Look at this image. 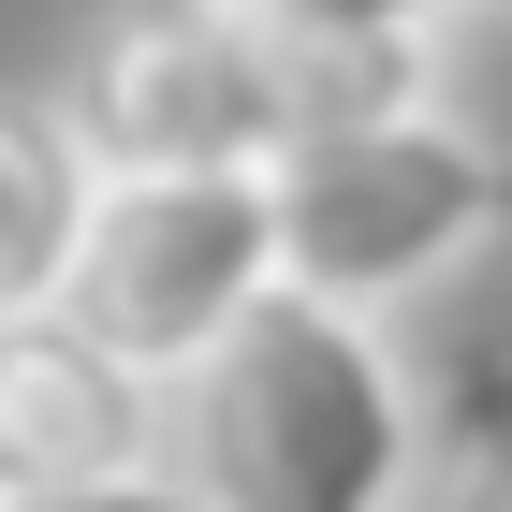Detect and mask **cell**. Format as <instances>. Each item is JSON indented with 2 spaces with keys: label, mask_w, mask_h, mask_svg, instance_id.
I'll use <instances>...</instances> for the list:
<instances>
[{
  "label": "cell",
  "mask_w": 512,
  "mask_h": 512,
  "mask_svg": "<svg viewBox=\"0 0 512 512\" xmlns=\"http://www.w3.org/2000/svg\"><path fill=\"white\" fill-rule=\"evenodd\" d=\"M264 220H278V293L381 322L410 293H439V278H469L512 235V147H483L439 103H381V118H337L308 147H278Z\"/></svg>",
  "instance_id": "cell-3"
},
{
  "label": "cell",
  "mask_w": 512,
  "mask_h": 512,
  "mask_svg": "<svg viewBox=\"0 0 512 512\" xmlns=\"http://www.w3.org/2000/svg\"><path fill=\"white\" fill-rule=\"evenodd\" d=\"M410 410H425V483H498L512 469V308H454L410 352Z\"/></svg>",
  "instance_id": "cell-7"
},
{
  "label": "cell",
  "mask_w": 512,
  "mask_h": 512,
  "mask_svg": "<svg viewBox=\"0 0 512 512\" xmlns=\"http://www.w3.org/2000/svg\"><path fill=\"white\" fill-rule=\"evenodd\" d=\"M469 512H512V469H498V483H469Z\"/></svg>",
  "instance_id": "cell-10"
},
{
  "label": "cell",
  "mask_w": 512,
  "mask_h": 512,
  "mask_svg": "<svg viewBox=\"0 0 512 512\" xmlns=\"http://www.w3.org/2000/svg\"><path fill=\"white\" fill-rule=\"evenodd\" d=\"M161 381H132L118 352H88L59 308L0 322V498H44V483H103V469H161Z\"/></svg>",
  "instance_id": "cell-5"
},
{
  "label": "cell",
  "mask_w": 512,
  "mask_h": 512,
  "mask_svg": "<svg viewBox=\"0 0 512 512\" xmlns=\"http://www.w3.org/2000/svg\"><path fill=\"white\" fill-rule=\"evenodd\" d=\"M425 103V59H322L235 0H118L74 59V147L103 176H264L337 118Z\"/></svg>",
  "instance_id": "cell-2"
},
{
  "label": "cell",
  "mask_w": 512,
  "mask_h": 512,
  "mask_svg": "<svg viewBox=\"0 0 512 512\" xmlns=\"http://www.w3.org/2000/svg\"><path fill=\"white\" fill-rule=\"evenodd\" d=\"M88 191H103V161L74 147V118L30 103V88H0V322L59 308L74 235H88Z\"/></svg>",
  "instance_id": "cell-6"
},
{
  "label": "cell",
  "mask_w": 512,
  "mask_h": 512,
  "mask_svg": "<svg viewBox=\"0 0 512 512\" xmlns=\"http://www.w3.org/2000/svg\"><path fill=\"white\" fill-rule=\"evenodd\" d=\"M278 44H322V59H439L454 0H235Z\"/></svg>",
  "instance_id": "cell-8"
},
{
  "label": "cell",
  "mask_w": 512,
  "mask_h": 512,
  "mask_svg": "<svg viewBox=\"0 0 512 512\" xmlns=\"http://www.w3.org/2000/svg\"><path fill=\"white\" fill-rule=\"evenodd\" d=\"M0 512H205L176 469H103V483H44V498H0Z\"/></svg>",
  "instance_id": "cell-9"
},
{
  "label": "cell",
  "mask_w": 512,
  "mask_h": 512,
  "mask_svg": "<svg viewBox=\"0 0 512 512\" xmlns=\"http://www.w3.org/2000/svg\"><path fill=\"white\" fill-rule=\"evenodd\" d=\"M205 512H425V410H410V352L352 308L264 293V308L161 395Z\"/></svg>",
  "instance_id": "cell-1"
},
{
  "label": "cell",
  "mask_w": 512,
  "mask_h": 512,
  "mask_svg": "<svg viewBox=\"0 0 512 512\" xmlns=\"http://www.w3.org/2000/svg\"><path fill=\"white\" fill-rule=\"evenodd\" d=\"M264 293H278L264 176H103L88 235H74V278H59V322L176 395Z\"/></svg>",
  "instance_id": "cell-4"
}]
</instances>
